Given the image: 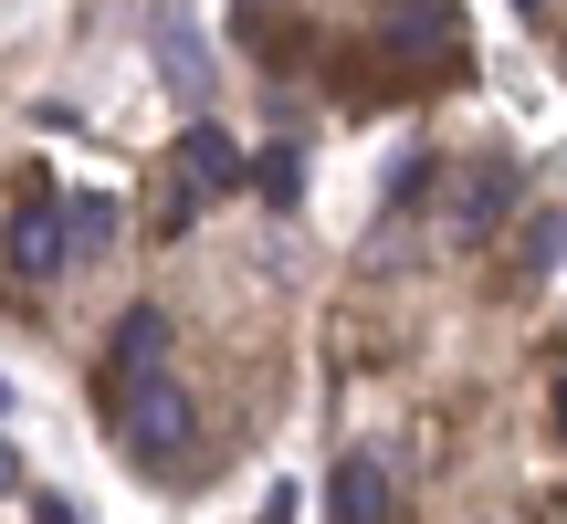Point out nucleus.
Returning a JSON list of instances; mask_svg holds the SVG:
<instances>
[{
	"label": "nucleus",
	"mask_w": 567,
	"mask_h": 524,
	"mask_svg": "<svg viewBox=\"0 0 567 524\" xmlns=\"http://www.w3.org/2000/svg\"><path fill=\"white\" fill-rule=\"evenodd\" d=\"M515 11H547V0H515Z\"/></svg>",
	"instance_id": "obj_11"
},
{
	"label": "nucleus",
	"mask_w": 567,
	"mask_h": 524,
	"mask_svg": "<svg viewBox=\"0 0 567 524\" xmlns=\"http://www.w3.org/2000/svg\"><path fill=\"white\" fill-rule=\"evenodd\" d=\"M505 189H515V179H505V168H473V200H463V231H484V221H494V210H505Z\"/></svg>",
	"instance_id": "obj_7"
},
{
	"label": "nucleus",
	"mask_w": 567,
	"mask_h": 524,
	"mask_svg": "<svg viewBox=\"0 0 567 524\" xmlns=\"http://www.w3.org/2000/svg\"><path fill=\"white\" fill-rule=\"evenodd\" d=\"M11 273H32V283L63 273V221H53V200H32V210L11 221Z\"/></svg>",
	"instance_id": "obj_2"
},
{
	"label": "nucleus",
	"mask_w": 567,
	"mask_h": 524,
	"mask_svg": "<svg viewBox=\"0 0 567 524\" xmlns=\"http://www.w3.org/2000/svg\"><path fill=\"white\" fill-rule=\"evenodd\" d=\"M0 483H11V462H0Z\"/></svg>",
	"instance_id": "obj_13"
},
{
	"label": "nucleus",
	"mask_w": 567,
	"mask_h": 524,
	"mask_svg": "<svg viewBox=\"0 0 567 524\" xmlns=\"http://www.w3.org/2000/svg\"><path fill=\"white\" fill-rule=\"evenodd\" d=\"M295 179H305V158H295V147H274V158H264V189H274V200H295Z\"/></svg>",
	"instance_id": "obj_9"
},
{
	"label": "nucleus",
	"mask_w": 567,
	"mask_h": 524,
	"mask_svg": "<svg viewBox=\"0 0 567 524\" xmlns=\"http://www.w3.org/2000/svg\"><path fill=\"white\" fill-rule=\"evenodd\" d=\"M158 357H168V315H147V304H137V315L116 325V388L137 378V367H158Z\"/></svg>",
	"instance_id": "obj_6"
},
{
	"label": "nucleus",
	"mask_w": 567,
	"mask_h": 524,
	"mask_svg": "<svg viewBox=\"0 0 567 524\" xmlns=\"http://www.w3.org/2000/svg\"><path fill=\"white\" fill-rule=\"evenodd\" d=\"M116 420H126V451H137V462H179L189 451V388L168 378V367H137V378L116 388Z\"/></svg>",
	"instance_id": "obj_1"
},
{
	"label": "nucleus",
	"mask_w": 567,
	"mask_h": 524,
	"mask_svg": "<svg viewBox=\"0 0 567 524\" xmlns=\"http://www.w3.org/2000/svg\"><path fill=\"white\" fill-rule=\"evenodd\" d=\"M179 168H189V189H243V147H231L221 126H189V137H179Z\"/></svg>",
	"instance_id": "obj_3"
},
{
	"label": "nucleus",
	"mask_w": 567,
	"mask_h": 524,
	"mask_svg": "<svg viewBox=\"0 0 567 524\" xmlns=\"http://www.w3.org/2000/svg\"><path fill=\"white\" fill-rule=\"evenodd\" d=\"M326 504H337V514H358V524H379L389 504H400V493H389V472L368 462V451H347V462H337V493H326Z\"/></svg>",
	"instance_id": "obj_5"
},
{
	"label": "nucleus",
	"mask_w": 567,
	"mask_h": 524,
	"mask_svg": "<svg viewBox=\"0 0 567 524\" xmlns=\"http://www.w3.org/2000/svg\"><path fill=\"white\" fill-rule=\"evenodd\" d=\"M557 441H567V378H557Z\"/></svg>",
	"instance_id": "obj_10"
},
{
	"label": "nucleus",
	"mask_w": 567,
	"mask_h": 524,
	"mask_svg": "<svg viewBox=\"0 0 567 524\" xmlns=\"http://www.w3.org/2000/svg\"><path fill=\"white\" fill-rule=\"evenodd\" d=\"M0 409H11V388H0Z\"/></svg>",
	"instance_id": "obj_12"
},
{
	"label": "nucleus",
	"mask_w": 567,
	"mask_h": 524,
	"mask_svg": "<svg viewBox=\"0 0 567 524\" xmlns=\"http://www.w3.org/2000/svg\"><path fill=\"white\" fill-rule=\"evenodd\" d=\"M389 42H400V53H431V42H442V11H389Z\"/></svg>",
	"instance_id": "obj_8"
},
{
	"label": "nucleus",
	"mask_w": 567,
	"mask_h": 524,
	"mask_svg": "<svg viewBox=\"0 0 567 524\" xmlns=\"http://www.w3.org/2000/svg\"><path fill=\"white\" fill-rule=\"evenodd\" d=\"M53 221H63V262H95L105 242H116V200H105V189H84V200H63Z\"/></svg>",
	"instance_id": "obj_4"
}]
</instances>
